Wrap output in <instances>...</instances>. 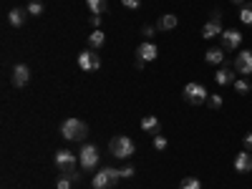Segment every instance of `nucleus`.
I'll use <instances>...</instances> for the list:
<instances>
[{
  "mask_svg": "<svg viewBox=\"0 0 252 189\" xmlns=\"http://www.w3.org/2000/svg\"><path fill=\"white\" fill-rule=\"evenodd\" d=\"M240 20H242L245 26H252V3H245L240 8Z\"/></svg>",
  "mask_w": 252,
  "mask_h": 189,
  "instance_id": "obj_23",
  "label": "nucleus"
},
{
  "mask_svg": "<svg viewBox=\"0 0 252 189\" xmlns=\"http://www.w3.org/2000/svg\"><path fill=\"white\" fill-rule=\"evenodd\" d=\"M184 98H187V103H192V106H202V103L209 101V94H207V89L202 86V83L192 81V83L184 86Z\"/></svg>",
  "mask_w": 252,
  "mask_h": 189,
  "instance_id": "obj_4",
  "label": "nucleus"
},
{
  "mask_svg": "<svg viewBox=\"0 0 252 189\" xmlns=\"http://www.w3.org/2000/svg\"><path fill=\"white\" fill-rule=\"evenodd\" d=\"M204 61L212 63V66H220V63L224 61V48H209V51L204 53Z\"/></svg>",
  "mask_w": 252,
  "mask_h": 189,
  "instance_id": "obj_18",
  "label": "nucleus"
},
{
  "mask_svg": "<svg viewBox=\"0 0 252 189\" xmlns=\"http://www.w3.org/2000/svg\"><path fill=\"white\" fill-rule=\"evenodd\" d=\"M136 68L141 71V68H146V61H141V58H136Z\"/></svg>",
  "mask_w": 252,
  "mask_h": 189,
  "instance_id": "obj_34",
  "label": "nucleus"
},
{
  "mask_svg": "<svg viewBox=\"0 0 252 189\" xmlns=\"http://www.w3.org/2000/svg\"><path fill=\"white\" fill-rule=\"evenodd\" d=\"M177 23H179V18H177L174 13H164V15L159 18V23H157V31H174Z\"/></svg>",
  "mask_w": 252,
  "mask_h": 189,
  "instance_id": "obj_14",
  "label": "nucleus"
},
{
  "mask_svg": "<svg viewBox=\"0 0 252 189\" xmlns=\"http://www.w3.org/2000/svg\"><path fill=\"white\" fill-rule=\"evenodd\" d=\"M154 31H157L154 26H144V31H141V33H144L146 38H152V35H154Z\"/></svg>",
  "mask_w": 252,
  "mask_h": 189,
  "instance_id": "obj_31",
  "label": "nucleus"
},
{
  "mask_svg": "<svg viewBox=\"0 0 252 189\" xmlns=\"http://www.w3.org/2000/svg\"><path fill=\"white\" fill-rule=\"evenodd\" d=\"M76 154L71 149H58L56 152V169H61V174H68L76 169Z\"/></svg>",
  "mask_w": 252,
  "mask_h": 189,
  "instance_id": "obj_6",
  "label": "nucleus"
},
{
  "mask_svg": "<svg viewBox=\"0 0 252 189\" xmlns=\"http://www.w3.org/2000/svg\"><path fill=\"white\" fill-rule=\"evenodd\" d=\"M232 3H235V5H240V8H242V5H245V0H232Z\"/></svg>",
  "mask_w": 252,
  "mask_h": 189,
  "instance_id": "obj_35",
  "label": "nucleus"
},
{
  "mask_svg": "<svg viewBox=\"0 0 252 189\" xmlns=\"http://www.w3.org/2000/svg\"><path fill=\"white\" fill-rule=\"evenodd\" d=\"M179 189H202V182L197 177H184L179 182Z\"/></svg>",
  "mask_w": 252,
  "mask_h": 189,
  "instance_id": "obj_22",
  "label": "nucleus"
},
{
  "mask_svg": "<svg viewBox=\"0 0 252 189\" xmlns=\"http://www.w3.org/2000/svg\"><path fill=\"white\" fill-rule=\"evenodd\" d=\"M121 5H124V8L136 10V8H141V0H121Z\"/></svg>",
  "mask_w": 252,
  "mask_h": 189,
  "instance_id": "obj_28",
  "label": "nucleus"
},
{
  "mask_svg": "<svg viewBox=\"0 0 252 189\" xmlns=\"http://www.w3.org/2000/svg\"><path fill=\"white\" fill-rule=\"evenodd\" d=\"M207 103L217 111V109H222V103H224V101H222V96H220V94H215V96H209V101H207Z\"/></svg>",
  "mask_w": 252,
  "mask_h": 189,
  "instance_id": "obj_27",
  "label": "nucleus"
},
{
  "mask_svg": "<svg viewBox=\"0 0 252 189\" xmlns=\"http://www.w3.org/2000/svg\"><path fill=\"white\" fill-rule=\"evenodd\" d=\"M89 20H91V26H94V28H98V26H101V15H94V13H91V18H89Z\"/></svg>",
  "mask_w": 252,
  "mask_h": 189,
  "instance_id": "obj_32",
  "label": "nucleus"
},
{
  "mask_svg": "<svg viewBox=\"0 0 252 189\" xmlns=\"http://www.w3.org/2000/svg\"><path fill=\"white\" fill-rule=\"evenodd\" d=\"M220 43H222L220 48H224V51H237L242 43V33L240 31H224L220 35Z\"/></svg>",
  "mask_w": 252,
  "mask_h": 189,
  "instance_id": "obj_8",
  "label": "nucleus"
},
{
  "mask_svg": "<svg viewBox=\"0 0 252 189\" xmlns=\"http://www.w3.org/2000/svg\"><path fill=\"white\" fill-rule=\"evenodd\" d=\"M235 71L242 76H252V51H240L235 58Z\"/></svg>",
  "mask_w": 252,
  "mask_h": 189,
  "instance_id": "obj_9",
  "label": "nucleus"
},
{
  "mask_svg": "<svg viewBox=\"0 0 252 189\" xmlns=\"http://www.w3.org/2000/svg\"><path fill=\"white\" fill-rule=\"evenodd\" d=\"M109 152H111V157H116V159H131L134 154H136V144H134V139L131 136H114L111 141H109Z\"/></svg>",
  "mask_w": 252,
  "mask_h": 189,
  "instance_id": "obj_1",
  "label": "nucleus"
},
{
  "mask_svg": "<svg viewBox=\"0 0 252 189\" xmlns=\"http://www.w3.org/2000/svg\"><path fill=\"white\" fill-rule=\"evenodd\" d=\"M73 184H76V182H73L68 174H61V177L56 179V189H71Z\"/></svg>",
  "mask_w": 252,
  "mask_h": 189,
  "instance_id": "obj_25",
  "label": "nucleus"
},
{
  "mask_svg": "<svg viewBox=\"0 0 252 189\" xmlns=\"http://www.w3.org/2000/svg\"><path fill=\"white\" fill-rule=\"evenodd\" d=\"M232 86H235V91H237V94H242V96L252 91V83H250V78H235Z\"/></svg>",
  "mask_w": 252,
  "mask_h": 189,
  "instance_id": "obj_21",
  "label": "nucleus"
},
{
  "mask_svg": "<svg viewBox=\"0 0 252 189\" xmlns=\"http://www.w3.org/2000/svg\"><path fill=\"white\" fill-rule=\"evenodd\" d=\"M121 179H131L134 177V166H124V169H119Z\"/></svg>",
  "mask_w": 252,
  "mask_h": 189,
  "instance_id": "obj_29",
  "label": "nucleus"
},
{
  "mask_svg": "<svg viewBox=\"0 0 252 189\" xmlns=\"http://www.w3.org/2000/svg\"><path fill=\"white\" fill-rule=\"evenodd\" d=\"M28 20V10H20V8H13L10 13H8V23L13 26V28H20Z\"/></svg>",
  "mask_w": 252,
  "mask_h": 189,
  "instance_id": "obj_16",
  "label": "nucleus"
},
{
  "mask_svg": "<svg viewBox=\"0 0 252 189\" xmlns=\"http://www.w3.org/2000/svg\"><path fill=\"white\" fill-rule=\"evenodd\" d=\"M119 179H121L119 169H114V166H101L94 177V189H114Z\"/></svg>",
  "mask_w": 252,
  "mask_h": 189,
  "instance_id": "obj_3",
  "label": "nucleus"
},
{
  "mask_svg": "<svg viewBox=\"0 0 252 189\" xmlns=\"http://www.w3.org/2000/svg\"><path fill=\"white\" fill-rule=\"evenodd\" d=\"M212 20H217V23H222V10L217 8V10H212Z\"/></svg>",
  "mask_w": 252,
  "mask_h": 189,
  "instance_id": "obj_33",
  "label": "nucleus"
},
{
  "mask_svg": "<svg viewBox=\"0 0 252 189\" xmlns=\"http://www.w3.org/2000/svg\"><path fill=\"white\" fill-rule=\"evenodd\" d=\"M235 169H237L240 174H250V172H252V152L242 149V152L235 157Z\"/></svg>",
  "mask_w": 252,
  "mask_h": 189,
  "instance_id": "obj_11",
  "label": "nucleus"
},
{
  "mask_svg": "<svg viewBox=\"0 0 252 189\" xmlns=\"http://www.w3.org/2000/svg\"><path fill=\"white\" fill-rule=\"evenodd\" d=\"M28 81H31V68L26 66V63H15V66H13V86L23 89Z\"/></svg>",
  "mask_w": 252,
  "mask_h": 189,
  "instance_id": "obj_10",
  "label": "nucleus"
},
{
  "mask_svg": "<svg viewBox=\"0 0 252 189\" xmlns=\"http://www.w3.org/2000/svg\"><path fill=\"white\" fill-rule=\"evenodd\" d=\"M215 81H217V86H232V83H235V66H222V68H217Z\"/></svg>",
  "mask_w": 252,
  "mask_h": 189,
  "instance_id": "obj_13",
  "label": "nucleus"
},
{
  "mask_svg": "<svg viewBox=\"0 0 252 189\" xmlns=\"http://www.w3.org/2000/svg\"><path fill=\"white\" fill-rule=\"evenodd\" d=\"M26 10H28V15H35V18H38V15H43L46 8H43V3H40V0H31Z\"/></svg>",
  "mask_w": 252,
  "mask_h": 189,
  "instance_id": "obj_24",
  "label": "nucleus"
},
{
  "mask_svg": "<svg viewBox=\"0 0 252 189\" xmlns=\"http://www.w3.org/2000/svg\"><path fill=\"white\" fill-rule=\"evenodd\" d=\"M141 129H144L146 134L157 136V134H159V129H161V124H159V119H157V116H144V119H141Z\"/></svg>",
  "mask_w": 252,
  "mask_h": 189,
  "instance_id": "obj_17",
  "label": "nucleus"
},
{
  "mask_svg": "<svg viewBox=\"0 0 252 189\" xmlns=\"http://www.w3.org/2000/svg\"><path fill=\"white\" fill-rule=\"evenodd\" d=\"M89 134V126L83 124L81 119H66L61 124V136L66 141H83Z\"/></svg>",
  "mask_w": 252,
  "mask_h": 189,
  "instance_id": "obj_2",
  "label": "nucleus"
},
{
  "mask_svg": "<svg viewBox=\"0 0 252 189\" xmlns=\"http://www.w3.org/2000/svg\"><path fill=\"white\" fill-rule=\"evenodd\" d=\"M86 5H89V10H91L94 15H101L103 10L109 8V0H86Z\"/></svg>",
  "mask_w": 252,
  "mask_h": 189,
  "instance_id": "obj_20",
  "label": "nucleus"
},
{
  "mask_svg": "<svg viewBox=\"0 0 252 189\" xmlns=\"http://www.w3.org/2000/svg\"><path fill=\"white\" fill-rule=\"evenodd\" d=\"M157 56H159V48L154 46V43H149V40H144V43H139V48H136V58H141V61H157Z\"/></svg>",
  "mask_w": 252,
  "mask_h": 189,
  "instance_id": "obj_12",
  "label": "nucleus"
},
{
  "mask_svg": "<svg viewBox=\"0 0 252 189\" xmlns=\"http://www.w3.org/2000/svg\"><path fill=\"white\" fill-rule=\"evenodd\" d=\"M242 146H245L247 152H252V131H250V134H245V139H242Z\"/></svg>",
  "mask_w": 252,
  "mask_h": 189,
  "instance_id": "obj_30",
  "label": "nucleus"
},
{
  "mask_svg": "<svg viewBox=\"0 0 252 189\" xmlns=\"http://www.w3.org/2000/svg\"><path fill=\"white\" fill-rule=\"evenodd\" d=\"M78 164L83 172H94L96 164H98V149L94 144H83L81 152H78Z\"/></svg>",
  "mask_w": 252,
  "mask_h": 189,
  "instance_id": "obj_5",
  "label": "nucleus"
},
{
  "mask_svg": "<svg viewBox=\"0 0 252 189\" xmlns=\"http://www.w3.org/2000/svg\"><path fill=\"white\" fill-rule=\"evenodd\" d=\"M103 43H106V35H103V33H101V31L96 28V31H94V33L89 35V48H94V51H98V48H101Z\"/></svg>",
  "mask_w": 252,
  "mask_h": 189,
  "instance_id": "obj_19",
  "label": "nucleus"
},
{
  "mask_svg": "<svg viewBox=\"0 0 252 189\" xmlns=\"http://www.w3.org/2000/svg\"><path fill=\"white\" fill-rule=\"evenodd\" d=\"M78 68H81V71H98V68H101V58L96 56L94 48L78 53Z\"/></svg>",
  "mask_w": 252,
  "mask_h": 189,
  "instance_id": "obj_7",
  "label": "nucleus"
},
{
  "mask_svg": "<svg viewBox=\"0 0 252 189\" xmlns=\"http://www.w3.org/2000/svg\"><path fill=\"white\" fill-rule=\"evenodd\" d=\"M166 146H169V141H166V136L157 134V136H154V149H157V152H164Z\"/></svg>",
  "mask_w": 252,
  "mask_h": 189,
  "instance_id": "obj_26",
  "label": "nucleus"
},
{
  "mask_svg": "<svg viewBox=\"0 0 252 189\" xmlns=\"http://www.w3.org/2000/svg\"><path fill=\"white\" fill-rule=\"evenodd\" d=\"M224 33V28H222V23H217V20H209V23H204V28H202V38H220Z\"/></svg>",
  "mask_w": 252,
  "mask_h": 189,
  "instance_id": "obj_15",
  "label": "nucleus"
}]
</instances>
